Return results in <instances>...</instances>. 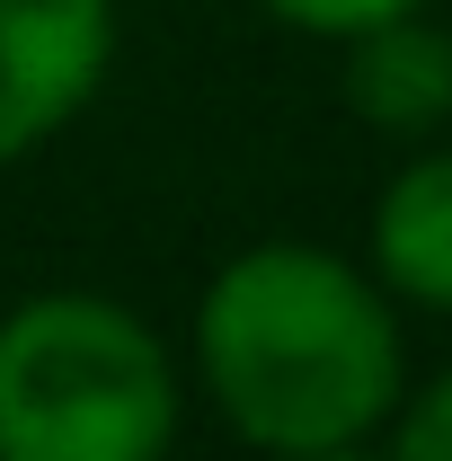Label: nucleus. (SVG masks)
<instances>
[{
    "label": "nucleus",
    "mask_w": 452,
    "mask_h": 461,
    "mask_svg": "<svg viewBox=\"0 0 452 461\" xmlns=\"http://www.w3.org/2000/svg\"><path fill=\"white\" fill-rule=\"evenodd\" d=\"M195 373L240 444L346 453L373 444L408 391V346L364 267L311 240H258L195 302Z\"/></svg>",
    "instance_id": "1"
},
{
    "label": "nucleus",
    "mask_w": 452,
    "mask_h": 461,
    "mask_svg": "<svg viewBox=\"0 0 452 461\" xmlns=\"http://www.w3.org/2000/svg\"><path fill=\"white\" fill-rule=\"evenodd\" d=\"M177 364L107 293H27L0 320V461H169Z\"/></svg>",
    "instance_id": "2"
},
{
    "label": "nucleus",
    "mask_w": 452,
    "mask_h": 461,
    "mask_svg": "<svg viewBox=\"0 0 452 461\" xmlns=\"http://www.w3.org/2000/svg\"><path fill=\"white\" fill-rule=\"evenodd\" d=\"M115 62V0H0V169L54 142Z\"/></svg>",
    "instance_id": "3"
},
{
    "label": "nucleus",
    "mask_w": 452,
    "mask_h": 461,
    "mask_svg": "<svg viewBox=\"0 0 452 461\" xmlns=\"http://www.w3.org/2000/svg\"><path fill=\"white\" fill-rule=\"evenodd\" d=\"M346 107L373 133H435L452 115V36L426 9L346 36Z\"/></svg>",
    "instance_id": "4"
},
{
    "label": "nucleus",
    "mask_w": 452,
    "mask_h": 461,
    "mask_svg": "<svg viewBox=\"0 0 452 461\" xmlns=\"http://www.w3.org/2000/svg\"><path fill=\"white\" fill-rule=\"evenodd\" d=\"M373 285L452 320V151H417L373 195Z\"/></svg>",
    "instance_id": "5"
},
{
    "label": "nucleus",
    "mask_w": 452,
    "mask_h": 461,
    "mask_svg": "<svg viewBox=\"0 0 452 461\" xmlns=\"http://www.w3.org/2000/svg\"><path fill=\"white\" fill-rule=\"evenodd\" d=\"M382 461H452V364L444 373H426V382H408L382 417Z\"/></svg>",
    "instance_id": "6"
},
{
    "label": "nucleus",
    "mask_w": 452,
    "mask_h": 461,
    "mask_svg": "<svg viewBox=\"0 0 452 461\" xmlns=\"http://www.w3.org/2000/svg\"><path fill=\"white\" fill-rule=\"evenodd\" d=\"M258 9L284 18L293 36H329V45H346V36L382 27V18H399V9H426V0H258Z\"/></svg>",
    "instance_id": "7"
},
{
    "label": "nucleus",
    "mask_w": 452,
    "mask_h": 461,
    "mask_svg": "<svg viewBox=\"0 0 452 461\" xmlns=\"http://www.w3.org/2000/svg\"><path fill=\"white\" fill-rule=\"evenodd\" d=\"M267 461H382V453H364V444H346V453H267Z\"/></svg>",
    "instance_id": "8"
}]
</instances>
